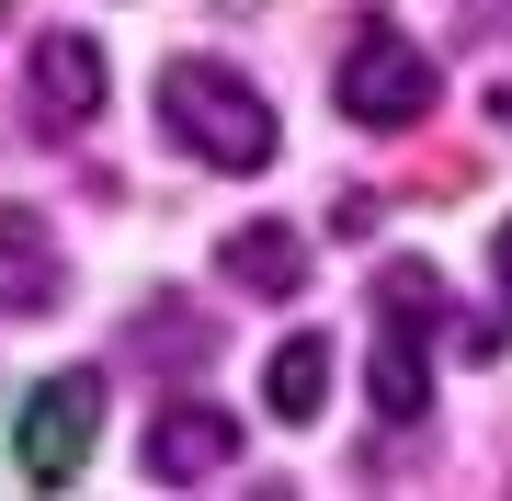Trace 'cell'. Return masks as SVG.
<instances>
[{"mask_svg":"<svg viewBox=\"0 0 512 501\" xmlns=\"http://www.w3.org/2000/svg\"><path fill=\"white\" fill-rule=\"evenodd\" d=\"M160 126L183 137V149L205 171H274V103L251 92L239 69H217V57H183V69H160Z\"/></svg>","mask_w":512,"mask_h":501,"instance_id":"1","label":"cell"},{"mask_svg":"<svg viewBox=\"0 0 512 501\" xmlns=\"http://www.w3.org/2000/svg\"><path fill=\"white\" fill-rule=\"evenodd\" d=\"M433 319H444V274L433 262H387L376 274V410L387 422H421L433 410Z\"/></svg>","mask_w":512,"mask_h":501,"instance_id":"2","label":"cell"},{"mask_svg":"<svg viewBox=\"0 0 512 501\" xmlns=\"http://www.w3.org/2000/svg\"><path fill=\"white\" fill-rule=\"evenodd\" d=\"M433 57H421L399 23H353V46H342V69H330V103L353 114V126H421L433 114Z\"/></svg>","mask_w":512,"mask_h":501,"instance_id":"3","label":"cell"},{"mask_svg":"<svg viewBox=\"0 0 512 501\" xmlns=\"http://www.w3.org/2000/svg\"><path fill=\"white\" fill-rule=\"evenodd\" d=\"M92 433H103V376L92 365H69V376H46L35 399H23V433H12V456H23V479H80L92 467Z\"/></svg>","mask_w":512,"mask_h":501,"instance_id":"4","label":"cell"},{"mask_svg":"<svg viewBox=\"0 0 512 501\" xmlns=\"http://www.w3.org/2000/svg\"><path fill=\"white\" fill-rule=\"evenodd\" d=\"M23 103H35V137H80L103 114V46L69 35V23H46L35 57H23Z\"/></svg>","mask_w":512,"mask_h":501,"instance_id":"5","label":"cell"},{"mask_svg":"<svg viewBox=\"0 0 512 501\" xmlns=\"http://www.w3.org/2000/svg\"><path fill=\"white\" fill-rule=\"evenodd\" d=\"M239 467V422L205 399H171L160 422H148V479L160 490H194V479H228Z\"/></svg>","mask_w":512,"mask_h":501,"instance_id":"6","label":"cell"},{"mask_svg":"<svg viewBox=\"0 0 512 501\" xmlns=\"http://www.w3.org/2000/svg\"><path fill=\"white\" fill-rule=\"evenodd\" d=\"M57 308V240L35 205H0V319H46Z\"/></svg>","mask_w":512,"mask_h":501,"instance_id":"7","label":"cell"},{"mask_svg":"<svg viewBox=\"0 0 512 501\" xmlns=\"http://www.w3.org/2000/svg\"><path fill=\"white\" fill-rule=\"evenodd\" d=\"M228 285L239 297H296V285H308V240H296L285 217H251V228H228Z\"/></svg>","mask_w":512,"mask_h":501,"instance_id":"8","label":"cell"},{"mask_svg":"<svg viewBox=\"0 0 512 501\" xmlns=\"http://www.w3.org/2000/svg\"><path fill=\"white\" fill-rule=\"evenodd\" d=\"M262 399H274V422H319V399H330V342H319V331L274 342V365H262Z\"/></svg>","mask_w":512,"mask_h":501,"instance_id":"9","label":"cell"},{"mask_svg":"<svg viewBox=\"0 0 512 501\" xmlns=\"http://www.w3.org/2000/svg\"><path fill=\"white\" fill-rule=\"evenodd\" d=\"M160 319H148V353H171V365H183V353H205V319H183V297H148Z\"/></svg>","mask_w":512,"mask_h":501,"instance_id":"10","label":"cell"},{"mask_svg":"<svg viewBox=\"0 0 512 501\" xmlns=\"http://www.w3.org/2000/svg\"><path fill=\"white\" fill-rule=\"evenodd\" d=\"M490 262H501V297H512V217H501V240H490Z\"/></svg>","mask_w":512,"mask_h":501,"instance_id":"11","label":"cell"}]
</instances>
